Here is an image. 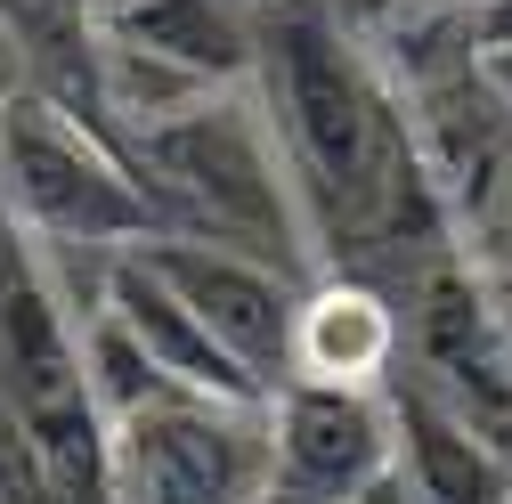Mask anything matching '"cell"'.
I'll return each mask as SVG.
<instances>
[{
	"label": "cell",
	"instance_id": "cell-1",
	"mask_svg": "<svg viewBox=\"0 0 512 504\" xmlns=\"http://www.w3.org/2000/svg\"><path fill=\"white\" fill-rule=\"evenodd\" d=\"M252 82H261L269 131L285 147L293 196L309 220V244H439L447 212L415 163V131L382 66L309 9H261L252 17Z\"/></svg>",
	"mask_w": 512,
	"mask_h": 504
},
{
	"label": "cell",
	"instance_id": "cell-2",
	"mask_svg": "<svg viewBox=\"0 0 512 504\" xmlns=\"http://www.w3.org/2000/svg\"><path fill=\"white\" fill-rule=\"evenodd\" d=\"M131 163L147 179V196L163 212V236H204L228 252H252V261L277 269H309V220L293 196L285 147L269 131V106L244 90H204L171 106L163 122L131 131Z\"/></svg>",
	"mask_w": 512,
	"mask_h": 504
},
{
	"label": "cell",
	"instance_id": "cell-3",
	"mask_svg": "<svg viewBox=\"0 0 512 504\" xmlns=\"http://www.w3.org/2000/svg\"><path fill=\"white\" fill-rule=\"evenodd\" d=\"M0 204L41 244L131 252L163 236V212L131 155L49 90H0Z\"/></svg>",
	"mask_w": 512,
	"mask_h": 504
},
{
	"label": "cell",
	"instance_id": "cell-4",
	"mask_svg": "<svg viewBox=\"0 0 512 504\" xmlns=\"http://www.w3.org/2000/svg\"><path fill=\"white\" fill-rule=\"evenodd\" d=\"M114 504H252L269 488V407L155 391L106 423Z\"/></svg>",
	"mask_w": 512,
	"mask_h": 504
},
{
	"label": "cell",
	"instance_id": "cell-5",
	"mask_svg": "<svg viewBox=\"0 0 512 504\" xmlns=\"http://www.w3.org/2000/svg\"><path fill=\"white\" fill-rule=\"evenodd\" d=\"M399 472L391 391L285 383L269 391V488L293 504H366Z\"/></svg>",
	"mask_w": 512,
	"mask_h": 504
},
{
	"label": "cell",
	"instance_id": "cell-6",
	"mask_svg": "<svg viewBox=\"0 0 512 504\" xmlns=\"http://www.w3.org/2000/svg\"><path fill=\"white\" fill-rule=\"evenodd\" d=\"M147 269L204 318V334L252 374L261 391H285V350H293V301L301 277L277 261H252V252L204 244V236H155L139 244Z\"/></svg>",
	"mask_w": 512,
	"mask_h": 504
},
{
	"label": "cell",
	"instance_id": "cell-7",
	"mask_svg": "<svg viewBox=\"0 0 512 504\" xmlns=\"http://www.w3.org/2000/svg\"><path fill=\"white\" fill-rule=\"evenodd\" d=\"M415 374L423 391H439L464 423L504 431L512 423V358L488 318L480 261H431L415 285Z\"/></svg>",
	"mask_w": 512,
	"mask_h": 504
},
{
	"label": "cell",
	"instance_id": "cell-8",
	"mask_svg": "<svg viewBox=\"0 0 512 504\" xmlns=\"http://www.w3.org/2000/svg\"><path fill=\"white\" fill-rule=\"evenodd\" d=\"M98 309L139 342V358L163 374L171 391H196V399H236V407H269V391L252 383V374L204 334V318L187 309L155 269H147V252L131 244V252H106V293H98Z\"/></svg>",
	"mask_w": 512,
	"mask_h": 504
},
{
	"label": "cell",
	"instance_id": "cell-9",
	"mask_svg": "<svg viewBox=\"0 0 512 504\" xmlns=\"http://www.w3.org/2000/svg\"><path fill=\"white\" fill-rule=\"evenodd\" d=\"M407 358L399 309L358 277H317L293 301V350L285 383H334V391H391Z\"/></svg>",
	"mask_w": 512,
	"mask_h": 504
},
{
	"label": "cell",
	"instance_id": "cell-10",
	"mask_svg": "<svg viewBox=\"0 0 512 504\" xmlns=\"http://www.w3.org/2000/svg\"><path fill=\"white\" fill-rule=\"evenodd\" d=\"M90 41L147 57V66L196 82V90H244L252 82V9L236 0H114L90 25Z\"/></svg>",
	"mask_w": 512,
	"mask_h": 504
},
{
	"label": "cell",
	"instance_id": "cell-11",
	"mask_svg": "<svg viewBox=\"0 0 512 504\" xmlns=\"http://www.w3.org/2000/svg\"><path fill=\"white\" fill-rule=\"evenodd\" d=\"M391 423H399V472H391L399 504H512L488 431L464 423L439 391L391 383Z\"/></svg>",
	"mask_w": 512,
	"mask_h": 504
},
{
	"label": "cell",
	"instance_id": "cell-12",
	"mask_svg": "<svg viewBox=\"0 0 512 504\" xmlns=\"http://www.w3.org/2000/svg\"><path fill=\"white\" fill-rule=\"evenodd\" d=\"M464 33H472L480 57L512 49V0H464Z\"/></svg>",
	"mask_w": 512,
	"mask_h": 504
},
{
	"label": "cell",
	"instance_id": "cell-13",
	"mask_svg": "<svg viewBox=\"0 0 512 504\" xmlns=\"http://www.w3.org/2000/svg\"><path fill=\"white\" fill-rule=\"evenodd\" d=\"M480 285H488V318H496V342H504V358H512V261L480 269Z\"/></svg>",
	"mask_w": 512,
	"mask_h": 504
},
{
	"label": "cell",
	"instance_id": "cell-14",
	"mask_svg": "<svg viewBox=\"0 0 512 504\" xmlns=\"http://www.w3.org/2000/svg\"><path fill=\"white\" fill-rule=\"evenodd\" d=\"M480 74H488V82H496V98L512 106V49H496V57H480Z\"/></svg>",
	"mask_w": 512,
	"mask_h": 504
},
{
	"label": "cell",
	"instance_id": "cell-15",
	"mask_svg": "<svg viewBox=\"0 0 512 504\" xmlns=\"http://www.w3.org/2000/svg\"><path fill=\"white\" fill-rule=\"evenodd\" d=\"M236 9H252V17H261V9H293V0H236Z\"/></svg>",
	"mask_w": 512,
	"mask_h": 504
},
{
	"label": "cell",
	"instance_id": "cell-16",
	"mask_svg": "<svg viewBox=\"0 0 512 504\" xmlns=\"http://www.w3.org/2000/svg\"><path fill=\"white\" fill-rule=\"evenodd\" d=\"M252 504H293V496H285V488H261V496H252Z\"/></svg>",
	"mask_w": 512,
	"mask_h": 504
},
{
	"label": "cell",
	"instance_id": "cell-17",
	"mask_svg": "<svg viewBox=\"0 0 512 504\" xmlns=\"http://www.w3.org/2000/svg\"><path fill=\"white\" fill-rule=\"evenodd\" d=\"M366 504H399V496H391V488H382V496H366Z\"/></svg>",
	"mask_w": 512,
	"mask_h": 504
}]
</instances>
